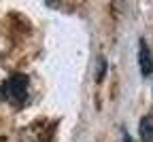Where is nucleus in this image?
I'll list each match as a JSON object with an SVG mask.
<instances>
[{
  "mask_svg": "<svg viewBox=\"0 0 153 142\" xmlns=\"http://www.w3.org/2000/svg\"><path fill=\"white\" fill-rule=\"evenodd\" d=\"M104 72H106V59L100 57L98 59V70H96V81H102L104 78Z\"/></svg>",
  "mask_w": 153,
  "mask_h": 142,
  "instance_id": "20e7f679",
  "label": "nucleus"
},
{
  "mask_svg": "<svg viewBox=\"0 0 153 142\" xmlns=\"http://www.w3.org/2000/svg\"><path fill=\"white\" fill-rule=\"evenodd\" d=\"M138 136L143 142H153V117L145 115L138 121Z\"/></svg>",
  "mask_w": 153,
  "mask_h": 142,
  "instance_id": "7ed1b4c3",
  "label": "nucleus"
},
{
  "mask_svg": "<svg viewBox=\"0 0 153 142\" xmlns=\"http://www.w3.org/2000/svg\"><path fill=\"white\" fill-rule=\"evenodd\" d=\"M123 142H130V138H128V136H126V138H123Z\"/></svg>",
  "mask_w": 153,
  "mask_h": 142,
  "instance_id": "423d86ee",
  "label": "nucleus"
},
{
  "mask_svg": "<svg viewBox=\"0 0 153 142\" xmlns=\"http://www.w3.org/2000/svg\"><path fill=\"white\" fill-rule=\"evenodd\" d=\"M138 68H140L143 76L153 74V55H151V49L145 40H140V45H138Z\"/></svg>",
  "mask_w": 153,
  "mask_h": 142,
  "instance_id": "f03ea898",
  "label": "nucleus"
},
{
  "mask_svg": "<svg viewBox=\"0 0 153 142\" xmlns=\"http://www.w3.org/2000/svg\"><path fill=\"white\" fill-rule=\"evenodd\" d=\"M28 76L26 74H13L7 78V83L2 85V95L13 104H22L28 95Z\"/></svg>",
  "mask_w": 153,
  "mask_h": 142,
  "instance_id": "f257e3e1",
  "label": "nucleus"
},
{
  "mask_svg": "<svg viewBox=\"0 0 153 142\" xmlns=\"http://www.w3.org/2000/svg\"><path fill=\"white\" fill-rule=\"evenodd\" d=\"M113 2H115V4H121V2H123V0H113Z\"/></svg>",
  "mask_w": 153,
  "mask_h": 142,
  "instance_id": "39448f33",
  "label": "nucleus"
}]
</instances>
